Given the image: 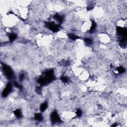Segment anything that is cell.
<instances>
[{
    "label": "cell",
    "instance_id": "cell-1",
    "mask_svg": "<svg viewBox=\"0 0 127 127\" xmlns=\"http://www.w3.org/2000/svg\"><path fill=\"white\" fill-rule=\"evenodd\" d=\"M51 121L53 123H54V124L60 123V118L59 115L56 112H53L51 114Z\"/></svg>",
    "mask_w": 127,
    "mask_h": 127
},
{
    "label": "cell",
    "instance_id": "cell-2",
    "mask_svg": "<svg viewBox=\"0 0 127 127\" xmlns=\"http://www.w3.org/2000/svg\"><path fill=\"white\" fill-rule=\"evenodd\" d=\"M12 89V84L11 83H9L5 87L3 91V96L4 97H6L8 94L11 93Z\"/></svg>",
    "mask_w": 127,
    "mask_h": 127
},
{
    "label": "cell",
    "instance_id": "cell-4",
    "mask_svg": "<svg viewBox=\"0 0 127 127\" xmlns=\"http://www.w3.org/2000/svg\"><path fill=\"white\" fill-rule=\"evenodd\" d=\"M14 115L17 118H20L22 116V111H20V109H16L14 111Z\"/></svg>",
    "mask_w": 127,
    "mask_h": 127
},
{
    "label": "cell",
    "instance_id": "cell-3",
    "mask_svg": "<svg viewBox=\"0 0 127 127\" xmlns=\"http://www.w3.org/2000/svg\"><path fill=\"white\" fill-rule=\"evenodd\" d=\"M47 107H48V104L46 102L43 103L40 106V111L41 112H44L47 109Z\"/></svg>",
    "mask_w": 127,
    "mask_h": 127
}]
</instances>
